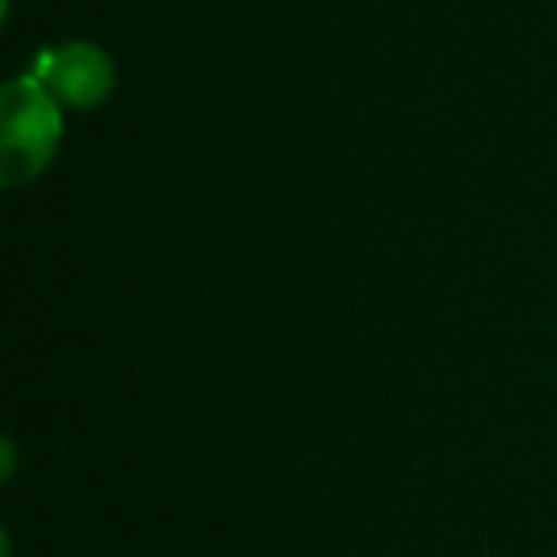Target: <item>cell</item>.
<instances>
[{
  "label": "cell",
  "instance_id": "6da1fadb",
  "mask_svg": "<svg viewBox=\"0 0 557 557\" xmlns=\"http://www.w3.org/2000/svg\"><path fill=\"white\" fill-rule=\"evenodd\" d=\"M62 141V103L35 73L9 81L0 96V180L20 187L35 180Z\"/></svg>",
  "mask_w": 557,
  "mask_h": 557
},
{
  "label": "cell",
  "instance_id": "7a4b0ae2",
  "mask_svg": "<svg viewBox=\"0 0 557 557\" xmlns=\"http://www.w3.org/2000/svg\"><path fill=\"white\" fill-rule=\"evenodd\" d=\"M32 73L58 103L77 111L100 108L115 88V65L92 42H65V47L42 50Z\"/></svg>",
  "mask_w": 557,
  "mask_h": 557
},
{
  "label": "cell",
  "instance_id": "3957f363",
  "mask_svg": "<svg viewBox=\"0 0 557 557\" xmlns=\"http://www.w3.org/2000/svg\"><path fill=\"white\" fill-rule=\"evenodd\" d=\"M12 462H16V455H12V443L4 440V478H12Z\"/></svg>",
  "mask_w": 557,
  "mask_h": 557
}]
</instances>
